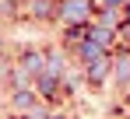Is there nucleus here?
<instances>
[{
  "label": "nucleus",
  "instance_id": "obj_1",
  "mask_svg": "<svg viewBox=\"0 0 130 119\" xmlns=\"http://www.w3.org/2000/svg\"><path fill=\"white\" fill-rule=\"evenodd\" d=\"M63 18L67 21H85L88 18V0H67L63 4Z\"/></svg>",
  "mask_w": 130,
  "mask_h": 119
},
{
  "label": "nucleus",
  "instance_id": "obj_2",
  "mask_svg": "<svg viewBox=\"0 0 130 119\" xmlns=\"http://www.w3.org/2000/svg\"><path fill=\"white\" fill-rule=\"evenodd\" d=\"M81 56H99V42H88V46H81Z\"/></svg>",
  "mask_w": 130,
  "mask_h": 119
},
{
  "label": "nucleus",
  "instance_id": "obj_3",
  "mask_svg": "<svg viewBox=\"0 0 130 119\" xmlns=\"http://www.w3.org/2000/svg\"><path fill=\"white\" fill-rule=\"evenodd\" d=\"M106 77V63H95V67H91V81H102Z\"/></svg>",
  "mask_w": 130,
  "mask_h": 119
}]
</instances>
